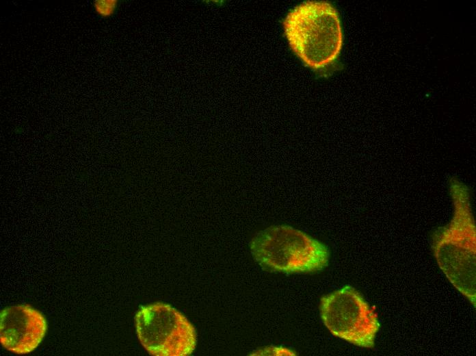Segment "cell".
Returning <instances> with one entry per match:
<instances>
[{
  "label": "cell",
  "instance_id": "6da1fadb",
  "mask_svg": "<svg viewBox=\"0 0 476 356\" xmlns=\"http://www.w3.org/2000/svg\"><path fill=\"white\" fill-rule=\"evenodd\" d=\"M283 28L293 53L313 70L329 66L341 53V23L338 11L330 3L302 2L288 13Z\"/></svg>",
  "mask_w": 476,
  "mask_h": 356
},
{
  "label": "cell",
  "instance_id": "7a4b0ae2",
  "mask_svg": "<svg viewBox=\"0 0 476 356\" xmlns=\"http://www.w3.org/2000/svg\"><path fill=\"white\" fill-rule=\"evenodd\" d=\"M454 214L450 223L435 233L434 257L449 282L475 307V225L467 192H453Z\"/></svg>",
  "mask_w": 476,
  "mask_h": 356
},
{
  "label": "cell",
  "instance_id": "3957f363",
  "mask_svg": "<svg viewBox=\"0 0 476 356\" xmlns=\"http://www.w3.org/2000/svg\"><path fill=\"white\" fill-rule=\"evenodd\" d=\"M255 261L263 268L283 273H310L328 266L327 246L304 232L286 225L257 233L250 243Z\"/></svg>",
  "mask_w": 476,
  "mask_h": 356
},
{
  "label": "cell",
  "instance_id": "277c9868",
  "mask_svg": "<svg viewBox=\"0 0 476 356\" xmlns=\"http://www.w3.org/2000/svg\"><path fill=\"white\" fill-rule=\"evenodd\" d=\"M137 338L154 356H187L194 351L196 330L187 318L168 304L142 307L135 315Z\"/></svg>",
  "mask_w": 476,
  "mask_h": 356
},
{
  "label": "cell",
  "instance_id": "5b68a950",
  "mask_svg": "<svg viewBox=\"0 0 476 356\" xmlns=\"http://www.w3.org/2000/svg\"><path fill=\"white\" fill-rule=\"evenodd\" d=\"M321 319L335 337L371 348L380 327L378 315L354 287L347 285L320 299Z\"/></svg>",
  "mask_w": 476,
  "mask_h": 356
},
{
  "label": "cell",
  "instance_id": "8992f818",
  "mask_svg": "<svg viewBox=\"0 0 476 356\" xmlns=\"http://www.w3.org/2000/svg\"><path fill=\"white\" fill-rule=\"evenodd\" d=\"M47 325L44 316L29 305H11L0 314V342L19 355L34 351L42 341Z\"/></svg>",
  "mask_w": 476,
  "mask_h": 356
},
{
  "label": "cell",
  "instance_id": "52a82bcc",
  "mask_svg": "<svg viewBox=\"0 0 476 356\" xmlns=\"http://www.w3.org/2000/svg\"><path fill=\"white\" fill-rule=\"evenodd\" d=\"M120 4L119 0H94L92 7L96 15L101 18H109L116 13Z\"/></svg>",
  "mask_w": 476,
  "mask_h": 356
},
{
  "label": "cell",
  "instance_id": "ba28073f",
  "mask_svg": "<svg viewBox=\"0 0 476 356\" xmlns=\"http://www.w3.org/2000/svg\"><path fill=\"white\" fill-rule=\"evenodd\" d=\"M252 355H295V352L287 348L268 346L254 352Z\"/></svg>",
  "mask_w": 476,
  "mask_h": 356
}]
</instances>
